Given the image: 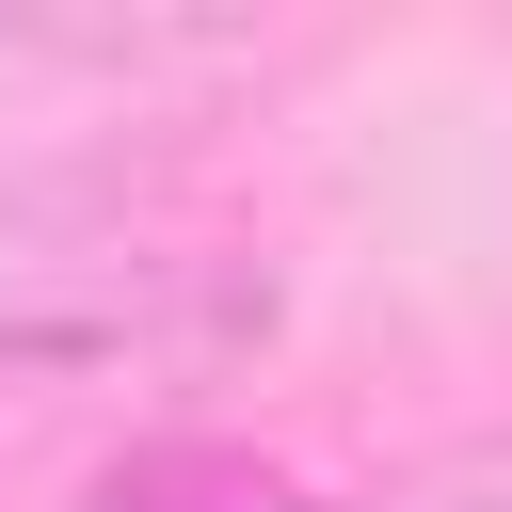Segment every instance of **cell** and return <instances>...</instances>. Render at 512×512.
<instances>
[{
  "label": "cell",
  "instance_id": "1",
  "mask_svg": "<svg viewBox=\"0 0 512 512\" xmlns=\"http://www.w3.org/2000/svg\"><path fill=\"white\" fill-rule=\"evenodd\" d=\"M272 336V272L240 256H32L0 304V384H112V368H208Z\"/></svg>",
  "mask_w": 512,
  "mask_h": 512
},
{
  "label": "cell",
  "instance_id": "2",
  "mask_svg": "<svg viewBox=\"0 0 512 512\" xmlns=\"http://www.w3.org/2000/svg\"><path fill=\"white\" fill-rule=\"evenodd\" d=\"M80 512H320V496H304L272 448H240V432H144V448L96 464Z\"/></svg>",
  "mask_w": 512,
  "mask_h": 512
}]
</instances>
